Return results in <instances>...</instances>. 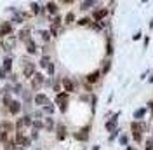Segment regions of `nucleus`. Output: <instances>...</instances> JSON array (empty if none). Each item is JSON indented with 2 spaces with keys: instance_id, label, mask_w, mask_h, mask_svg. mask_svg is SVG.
Instances as JSON below:
<instances>
[{
  "instance_id": "nucleus-3",
  "label": "nucleus",
  "mask_w": 153,
  "mask_h": 150,
  "mask_svg": "<svg viewBox=\"0 0 153 150\" xmlns=\"http://www.w3.org/2000/svg\"><path fill=\"white\" fill-rule=\"evenodd\" d=\"M75 138H76V140H80V141H87V140H89V128L80 129V131L75 134Z\"/></svg>"
},
{
  "instance_id": "nucleus-6",
  "label": "nucleus",
  "mask_w": 153,
  "mask_h": 150,
  "mask_svg": "<svg viewBox=\"0 0 153 150\" xmlns=\"http://www.w3.org/2000/svg\"><path fill=\"white\" fill-rule=\"evenodd\" d=\"M42 82H44V75H35V79H33V82H31V87L33 89H38L40 86H42Z\"/></svg>"
},
{
  "instance_id": "nucleus-22",
  "label": "nucleus",
  "mask_w": 153,
  "mask_h": 150,
  "mask_svg": "<svg viewBox=\"0 0 153 150\" xmlns=\"http://www.w3.org/2000/svg\"><path fill=\"white\" fill-rule=\"evenodd\" d=\"M134 140L137 141V143H141V140H143V133H132Z\"/></svg>"
},
{
  "instance_id": "nucleus-35",
  "label": "nucleus",
  "mask_w": 153,
  "mask_h": 150,
  "mask_svg": "<svg viewBox=\"0 0 153 150\" xmlns=\"http://www.w3.org/2000/svg\"><path fill=\"white\" fill-rule=\"evenodd\" d=\"M148 106H150V110H152V113H153V101H150V103H148Z\"/></svg>"
},
{
  "instance_id": "nucleus-19",
  "label": "nucleus",
  "mask_w": 153,
  "mask_h": 150,
  "mask_svg": "<svg viewBox=\"0 0 153 150\" xmlns=\"http://www.w3.org/2000/svg\"><path fill=\"white\" fill-rule=\"evenodd\" d=\"M28 35H30V32H28V30H23V32L19 33V37L23 38V40H26V42L30 40V37H28Z\"/></svg>"
},
{
  "instance_id": "nucleus-28",
  "label": "nucleus",
  "mask_w": 153,
  "mask_h": 150,
  "mask_svg": "<svg viewBox=\"0 0 153 150\" xmlns=\"http://www.w3.org/2000/svg\"><path fill=\"white\" fill-rule=\"evenodd\" d=\"M31 7H33V12H40V5L38 4H31Z\"/></svg>"
},
{
  "instance_id": "nucleus-34",
  "label": "nucleus",
  "mask_w": 153,
  "mask_h": 150,
  "mask_svg": "<svg viewBox=\"0 0 153 150\" xmlns=\"http://www.w3.org/2000/svg\"><path fill=\"white\" fill-rule=\"evenodd\" d=\"M134 40H139V38H141V33H139V32H137V33H136V35H134Z\"/></svg>"
},
{
  "instance_id": "nucleus-33",
  "label": "nucleus",
  "mask_w": 153,
  "mask_h": 150,
  "mask_svg": "<svg viewBox=\"0 0 153 150\" xmlns=\"http://www.w3.org/2000/svg\"><path fill=\"white\" fill-rule=\"evenodd\" d=\"M59 23H61V18H54V26H57Z\"/></svg>"
},
{
  "instance_id": "nucleus-30",
  "label": "nucleus",
  "mask_w": 153,
  "mask_h": 150,
  "mask_svg": "<svg viewBox=\"0 0 153 150\" xmlns=\"http://www.w3.org/2000/svg\"><path fill=\"white\" fill-rule=\"evenodd\" d=\"M47 72H49V74H51V75L54 74V65H52V63H51V65L47 66Z\"/></svg>"
},
{
  "instance_id": "nucleus-5",
  "label": "nucleus",
  "mask_w": 153,
  "mask_h": 150,
  "mask_svg": "<svg viewBox=\"0 0 153 150\" xmlns=\"http://www.w3.org/2000/svg\"><path fill=\"white\" fill-rule=\"evenodd\" d=\"M99 77H101L99 70H96V72H92V74H89V75H87V82L94 84V82H97V80H99Z\"/></svg>"
},
{
  "instance_id": "nucleus-29",
  "label": "nucleus",
  "mask_w": 153,
  "mask_h": 150,
  "mask_svg": "<svg viewBox=\"0 0 153 150\" xmlns=\"http://www.w3.org/2000/svg\"><path fill=\"white\" fill-rule=\"evenodd\" d=\"M49 37H51L49 32H42V38H44V40H49Z\"/></svg>"
},
{
  "instance_id": "nucleus-27",
  "label": "nucleus",
  "mask_w": 153,
  "mask_h": 150,
  "mask_svg": "<svg viewBox=\"0 0 153 150\" xmlns=\"http://www.w3.org/2000/svg\"><path fill=\"white\" fill-rule=\"evenodd\" d=\"M120 143H122V145H127V143H129V138H127V136H120Z\"/></svg>"
},
{
  "instance_id": "nucleus-36",
  "label": "nucleus",
  "mask_w": 153,
  "mask_h": 150,
  "mask_svg": "<svg viewBox=\"0 0 153 150\" xmlns=\"http://www.w3.org/2000/svg\"><path fill=\"white\" fill-rule=\"evenodd\" d=\"M92 150H99V147H97V145H96V147H92Z\"/></svg>"
},
{
  "instance_id": "nucleus-23",
  "label": "nucleus",
  "mask_w": 153,
  "mask_h": 150,
  "mask_svg": "<svg viewBox=\"0 0 153 150\" xmlns=\"http://www.w3.org/2000/svg\"><path fill=\"white\" fill-rule=\"evenodd\" d=\"M146 150H153V138H148L146 140V147H144Z\"/></svg>"
},
{
  "instance_id": "nucleus-24",
  "label": "nucleus",
  "mask_w": 153,
  "mask_h": 150,
  "mask_svg": "<svg viewBox=\"0 0 153 150\" xmlns=\"http://www.w3.org/2000/svg\"><path fill=\"white\" fill-rule=\"evenodd\" d=\"M10 63H12V61H10L9 58H7V59L4 61V72H5V70H9V68H10Z\"/></svg>"
},
{
  "instance_id": "nucleus-11",
  "label": "nucleus",
  "mask_w": 153,
  "mask_h": 150,
  "mask_svg": "<svg viewBox=\"0 0 153 150\" xmlns=\"http://www.w3.org/2000/svg\"><path fill=\"white\" fill-rule=\"evenodd\" d=\"M117 117H118V113L115 115V117L111 119V121H108V122H106V129H108V131H113L115 128H117Z\"/></svg>"
},
{
  "instance_id": "nucleus-15",
  "label": "nucleus",
  "mask_w": 153,
  "mask_h": 150,
  "mask_svg": "<svg viewBox=\"0 0 153 150\" xmlns=\"http://www.w3.org/2000/svg\"><path fill=\"white\" fill-rule=\"evenodd\" d=\"M92 5H96L94 0H87V2H82V4H80V9H89V7H92Z\"/></svg>"
},
{
  "instance_id": "nucleus-17",
  "label": "nucleus",
  "mask_w": 153,
  "mask_h": 150,
  "mask_svg": "<svg viewBox=\"0 0 153 150\" xmlns=\"http://www.w3.org/2000/svg\"><path fill=\"white\" fill-rule=\"evenodd\" d=\"M47 10L51 12V14H56V12H57V5L54 4V2H49V4H47Z\"/></svg>"
},
{
  "instance_id": "nucleus-8",
  "label": "nucleus",
  "mask_w": 153,
  "mask_h": 150,
  "mask_svg": "<svg viewBox=\"0 0 153 150\" xmlns=\"http://www.w3.org/2000/svg\"><path fill=\"white\" fill-rule=\"evenodd\" d=\"M65 136H66V129L63 124H59L57 126V140H65Z\"/></svg>"
},
{
  "instance_id": "nucleus-31",
  "label": "nucleus",
  "mask_w": 153,
  "mask_h": 150,
  "mask_svg": "<svg viewBox=\"0 0 153 150\" xmlns=\"http://www.w3.org/2000/svg\"><path fill=\"white\" fill-rule=\"evenodd\" d=\"M44 110H45L47 113H52V110H54V108H52L51 105H47V106H44Z\"/></svg>"
},
{
  "instance_id": "nucleus-26",
  "label": "nucleus",
  "mask_w": 153,
  "mask_h": 150,
  "mask_svg": "<svg viewBox=\"0 0 153 150\" xmlns=\"http://www.w3.org/2000/svg\"><path fill=\"white\" fill-rule=\"evenodd\" d=\"M52 126H54V124H52V119H45V128H47V129H52Z\"/></svg>"
},
{
  "instance_id": "nucleus-16",
  "label": "nucleus",
  "mask_w": 153,
  "mask_h": 150,
  "mask_svg": "<svg viewBox=\"0 0 153 150\" xmlns=\"http://www.w3.org/2000/svg\"><path fill=\"white\" fill-rule=\"evenodd\" d=\"M131 129H132V133H141V124L137 121H134L132 124H131Z\"/></svg>"
},
{
  "instance_id": "nucleus-37",
  "label": "nucleus",
  "mask_w": 153,
  "mask_h": 150,
  "mask_svg": "<svg viewBox=\"0 0 153 150\" xmlns=\"http://www.w3.org/2000/svg\"><path fill=\"white\" fill-rule=\"evenodd\" d=\"M127 150H136V148H134V147H127Z\"/></svg>"
},
{
  "instance_id": "nucleus-21",
  "label": "nucleus",
  "mask_w": 153,
  "mask_h": 150,
  "mask_svg": "<svg viewBox=\"0 0 153 150\" xmlns=\"http://www.w3.org/2000/svg\"><path fill=\"white\" fill-rule=\"evenodd\" d=\"M73 19H75L73 12H68V14H66V18H65V21H66L68 25H70V23H73Z\"/></svg>"
},
{
  "instance_id": "nucleus-38",
  "label": "nucleus",
  "mask_w": 153,
  "mask_h": 150,
  "mask_svg": "<svg viewBox=\"0 0 153 150\" xmlns=\"http://www.w3.org/2000/svg\"><path fill=\"white\" fill-rule=\"evenodd\" d=\"M150 82H152V84H153V75H152V77H150Z\"/></svg>"
},
{
  "instance_id": "nucleus-14",
  "label": "nucleus",
  "mask_w": 153,
  "mask_h": 150,
  "mask_svg": "<svg viewBox=\"0 0 153 150\" xmlns=\"http://www.w3.org/2000/svg\"><path fill=\"white\" fill-rule=\"evenodd\" d=\"M0 131H2V133L12 131V124H9V122H4V124H0Z\"/></svg>"
},
{
  "instance_id": "nucleus-20",
  "label": "nucleus",
  "mask_w": 153,
  "mask_h": 150,
  "mask_svg": "<svg viewBox=\"0 0 153 150\" xmlns=\"http://www.w3.org/2000/svg\"><path fill=\"white\" fill-rule=\"evenodd\" d=\"M49 65H51V61H49V58H47V56H44L42 59H40V66H45V68H47Z\"/></svg>"
},
{
  "instance_id": "nucleus-9",
  "label": "nucleus",
  "mask_w": 153,
  "mask_h": 150,
  "mask_svg": "<svg viewBox=\"0 0 153 150\" xmlns=\"http://www.w3.org/2000/svg\"><path fill=\"white\" fill-rule=\"evenodd\" d=\"M108 14V9H99V10H96L94 12V19L96 21H99V19H103Z\"/></svg>"
},
{
  "instance_id": "nucleus-25",
  "label": "nucleus",
  "mask_w": 153,
  "mask_h": 150,
  "mask_svg": "<svg viewBox=\"0 0 153 150\" xmlns=\"http://www.w3.org/2000/svg\"><path fill=\"white\" fill-rule=\"evenodd\" d=\"M89 21H91L89 18H82L80 21H78V25H82V26H85V25H89Z\"/></svg>"
},
{
  "instance_id": "nucleus-13",
  "label": "nucleus",
  "mask_w": 153,
  "mask_h": 150,
  "mask_svg": "<svg viewBox=\"0 0 153 150\" xmlns=\"http://www.w3.org/2000/svg\"><path fill=\"white\" fill-rule=\"evenodd\" d=\"M9 108H10V112H12V113H19V110H21V105H19L18 101H12Z\"/></svg>"
},
{
  "instance_id": "nucleus-1",
  "label": "nucleus",
  "mask_w": 153,
  "mask_h": 150,
  "mask_svg": "<svg viewBox=\"0 0 153 150\" xmlns=\"http://www.w3.org/2000/svg\"><path fill=\"white\" fill-rule=\"evenodd\" d=\"M56 103L61 105V112L66 110V103H68V93H59L56 96Z\"/></svg>"
},
{
  "instance_id": "nucleus-2",
  "label": "nucleus",
  "mask_w": 153,
  "mask_h": 150,
  "mask_svg": "<svg viewBox=\"0 0 153 150\" xmlns=\"http://www.w3.org/2000/svg\"><path fill=\"white\" fill-rule=\"evenodd\" d=\"M33 72H35V65L31 61H25V65H23V74H25V77H31Z\"/></svg>"
},
{
  "instance_id": "nucleus-12",
  "label": "nucleus",
  "mask_w": 153,
  "mask_h": 150,
  "mask_svg": "<svg viewBox=\"0 0 153 150\" xmlns=\"http://www.w3.org/2000/svg\"><path fill=\"white\" fill-rule=\"evenodd\" d=\"M144 113H146V108H137L136 112H134V119L137 121V119H143Z\"/></svg>"
},
{
  "instance_id": "nucleus-10",
  "label": "nucleus",
  "mask_w": 153,
  "mask_h": 150,
  "mask_svg": "<svg viewBox=\"0 0 153 150\" xmlns=\"http://www.w3.org/2000/svg\"><path fill=\"white\" fill-rule=\"evenodd\" d=\"M10 30H12V26H10L9 23H4V25H2V28H0V35H4V37H5V35H9Z\"/></svg>"
},
{
  "instance_id": "nucleus-18",
  "label": "nucleus",
  "mask_w": 153,
  "mask_h": 150,
  "mask_svg": "<svg viewBox=\"0 0 153 150\" xmlns=\"http://www.w3.org/2000/svg\"><path fill=\"white\" fill-rule=\"evenodd\" d=\"M26 44H28V52H30V54L37 52V47H35V42H31V40H28Z\"/></svg>"
},
{
  "instance_id": "nucleus-4",
  "label": "nucleus",
  "mask_w": 153,
  "mask_h": 150,
  "mask_svg": "<svg viewBox=\"0 0 153 150\" xmlns=\"http://www.w3.org/2000/svg\"><path fill=\"white\" fill-rule=\"evenodd\" d=\"M35 103L42 105V106H47L49 100H47V96H44V94H37V96H35Z\"/></svg>"
},
{
  "instance_id": "nucleus-32",
  "label": "nucleus",
  "mask_w": 153,
  "mask_h": 150,
  "mask_svg": "<svg viewBox=\"0 0 153 150\" xmlns=\"http://www.w3.org/2000/svg\"><path fill=\"white\" fill-rule=\"evenodd\" d=\"M108 70H110V61H106V65H105V70H103V72H105V74H106Z\"/></svg>"
},
{
  "instance_id": "nucleus-7",
  "label": "nucleus",
  "mask_w": 153,
  "mask_h": 150,
  "mask_svg": "<svg viewBox=\"0 0 153 150\" xmlns=\"http://www.w3.org/2000/svg\"><path fill=\"white\" fill-rule=\"evenodd\" d=\"M63 86H65V91H66V93H71V91L75 89V86H73V82H71L70 79H63Z\"/></svg>"
}]
</instances>
